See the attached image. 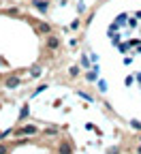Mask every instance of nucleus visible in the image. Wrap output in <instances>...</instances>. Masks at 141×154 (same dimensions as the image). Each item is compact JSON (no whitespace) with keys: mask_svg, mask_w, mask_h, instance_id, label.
I'll return each mask as SVG.
<instances>
[{"mask_svg":"<svg viewBox=\"0 0 141 154\" xmlns=\"http://www.w3.org/2000/svg\"><path fill=\"white\" fill-rule=\"evenodd\" d=\"M107 154H120V148H118V146H113V148H109V150H107Z\"/></svg>","mask_w":141,"mask_h":154,"instance_id":"obj_12","label":"nucleus"},{"mask_svg":"<svg viewBox=\"0 0 141 154\" xmlns=\"http://www.w3.org/2000/svg\"><path fill=\"white\" fill-rule=\"evenodd\" d=\"M137 154H141V146H137Z\"/></svg>","mask_w":141,"mask_h":154,"instance_id":"obj_16","label":"nucleus"},{"mask_svg":"<svg viewBox=\"0 0 141 154\" xmlns=\"http://www.w3.org/2000/svg\"><path fill=\"white\" fill-rule=\"evenodd\" d=\"M9 152H11V148L7 143H0V154H9Z\"/></svg>","mask_w":141,"mask_h":154,"instance_id":"obj_9","label":"nucleus"},{"mask_svg":"<svg viewBox=\"0 0 141 154\" xmlns=\"http://www.w3.org/2000/svg\"><path fill=\"white\" fill-rule=\"evenodd\" d=\"M32 5H34L38 11H41V13H47V11H49V5L45 2V0H36V2H32Z\"/></svg>","mask_w":141,"mask_h":154,"instance_id":"obj_5","label":"nucleus"},{"mask_svg":"<svg viewBox=\"0 0 141 154\" xmlns=\"http://www.w3.org/2000/svg\"><path fill=\"white\" fill-rule=\"evenodd\" d=\"M32 2H36V0H32Z\"/></svg>","mask_w":141,"mask_h":154,"instance_id":"obj_17","label":"nucleus"},{"mask_svg":"<svg viewBox=\"0 0 141 154\" xmlns=\"http://www.w3.org/2000/svg\"><path fill=\"white\" fill-rule=\"evenodd\" d=\"M41 73H43V71H41V66H34V69L30 71V75H32V77H41Z\"/></svg>","mask_w":141,"mask_h":154,"instance_id":"obj_8","label":"nucleus"},{"mask_svg":"<svg viewBox=\"0 0 141 154\" xmlns=\"http://www.w3.org/2000/svg\"><path fill=\"white\" fill-rule=\"evenodd\" d=\"M34 30H36V34H51V26L47 22H38L34 26Z\"/></svg>","mask_w":141,"mask_h":154,"instance_id":"obj_3","label":"nucleus"},{"mask_svg":"<svg viewBox=\"0 0 141 154\" xmlns=\"http://www.w3.org/2000/svg\"><path fill=\"white\" fill-rule=\"evenodd\" d=\"M19 86V79L17 77H11V79H7V88H17Z\"/></svg>","mask_w":141,"mask_h":154,"instance_id":"obj_6","label":"nucleus"},{"mask_svg":"<svg viewBox=\"0 0 141 154\" xmlns=\"http://www.w3.org/2000/svg\"><path fill=\"white\" fill-rule=\"evenodd\" d=\"M130 126H133V128H137V131H141V122H139V120H133V122H130Z\"/></svg>","mask_w":141,"mask_h":154,"instance_id":"obj_11","label":"nucleus"},{"mask_svg":"<svg viewBox=\"0 0 141 154\" xmlns=\"http://www.w3.org/2000/svg\"><path fill=\"white\" fill-rule=\"evenodd\" d=\"M79 75V66H71L69 69V77H77Z\"/></svg>","mask_w":141,"mask_h":154,"instance_id":"obj_7","label":"nucleus"},{"mask_svg":"<svg viewBox=\"0 0 141 154\" xmlns=\"http://www.w3.org/2000/svg\"><path fill=\"white\" fill-rule=\"evenodd\" d=\"M98 88H100V90L105 92V90H107V84H105V82H98Z\"/></svg>","mask_w":141,"mask_h":154,"instance_id":"obj_14","label":"nucleus"},{"mask_svg":"<svg viewBox=\"0 0 141 154\" xmlns=\"http://www.w3.org/2000/svg\"><path fill=\"white\" fill-rule=\"evenodd\" d=\"M79 96H84L86 101H92V96H90V94H86V92H79Z\"/></svg>","mask_w":141,"mask_h":154,"instance_id":"obj_13","label":"nucleus"},{"mask_svg":"<svg viewBox=\"0 0 141 154\" xmlns=\"http://www.w3.org/2000/svg\"><path fill=\"white\" fill-rule=\"evenodd\" d=\"M58 154H73V146L66 143V141H60V146H58Z\"/></svg>","mask_w":141,"mask_h":154,"instance_id":"obj_4","label":"nucleus"},{"mask_svg":"<svg viewBox=\"0 0 141 154\" xmlns=\"http://www.w3.org/2000/svg\"><path fill=\"white\" fill-rule=\"evenodd\" d=\"M28 116V105H24V109H22V113H19V120H24Z\"/></svg>","mask_w":141,"mask_h":154,"instance_id":"obj_10","label":"nucleus"},{"mask_svg":"<svg viewBox=\"0 0 141 154\" xmlns=\"http://www.w3.org/2000/svg\"><path fill=\"white\" fill-rule=\"evenodd\" d=\"M45 88H47V86H45V84H43V86H38V88H36V92H34V94H41V92H43V90H45Z\"/></svg>","mask_w":141,"mask_h":154,"instance_id":"obj_15","label":"nucleus"},{"mask_svg":"<svg viewBox=\"0 0 141 154\" xmlns=\"http://www.w3.org/2000/svg\"><path fill=\"white\" fill-rule=\"evenodd\" d=\"M45 45H47V49H49V51H58V49H60V38H58L56 34H47Z\"/></svg>","mask_w":141,"mask_h":154,"instance_id":"obj_1","label":"nucleus"},{"mask_svg":"<svg viewBox=\"0 0 141 154\" xmlns=\"http://www.w3.org/2000/svg\"><path fill=\"white\" fill-rule=\"evenodd\" d=\"M38 128L34 126V124H26V126H22V128H17L15 131V135H19V137H22V135H34Z\"/></svg>","mask_w":141,"mask_h":154,"instance_id":"obj_2","label":"nucleus"}]
</instances>
